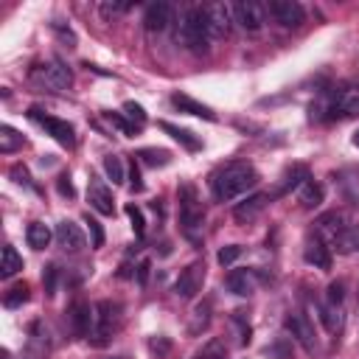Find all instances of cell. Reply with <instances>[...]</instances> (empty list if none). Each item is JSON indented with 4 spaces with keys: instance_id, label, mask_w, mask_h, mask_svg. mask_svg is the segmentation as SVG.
Masks as SVG:
<instances>
[{
    "instance_id": "cell-45",
    "label": "cell",
    "mask_w": 359,
    "mask_h": 359,
    "mask_svg": "<svg viewBox=\"0 0 359 359\" xmlns=\"http://www.w3.org/2000/svg\"><path fill=\"white\" fill-rule=\"evenodd\" d=\"M42 283H45V292L48 294H56V266H45Z\"/></svg>"
},
{
    "instance_id": "cell-29",
    "label": "cell",
    "mask_w": 359,
    "mask_h": 359,
    "mask_svg": "<svg viewBox=\"0 0 359 359\" xmlns=\"http://www.w3.org/2000/svg\"><path fill=\"white\" fill-rule=\"evenodd\" d=\"M22 143H25V137H22L14 126H8V123H3V126H0V151H3V154L17 151Z\"/></svg>"
},
{
    "instance_id": "cell-27",
    "label": "cell",
    "mask_w": 359,
    "mask_h": 359,
    "mask_svg": "<svg viewBox=\"0 0 359 359\" xmlns=\"http://www.w3.org/2000/svg\"><path fill=\"white\" fill-rule=\"evenodd\" d=\"M334 247H337V252H342V255L356 252V250H359V224H348V227L334 238Z\"/></svg>"
},
{
    "instance_id": "cell-11",
    "label": "cell",
    "mask_w": 359,
    "mask_h": 359,
    "mask_svg": "<svg viewBox=\"0 0 359 359\" xmlns=\"http://www.w3.org/2000/svg\"><path fill=\"white\" fill-rule=\"evenodd\" d=\"M202 280H205V264H188L182 272H180V278L174 280V294L177 297H182V300H191L199 289H202Z\"/></svg>"
},
{
    "instance_id": "cell-35",
    "label": "cell",
    "mask_w": 359,
    "mask_h": 359,
    "mask_svg": "<svg viewBox=\"0 0 359 359\" xmlns=\"http://www.w3.org/2000/svg\"><path fill=\"white\" fill-rule=\"evenodd\" d=\"M121 112L129 118V123H132L135 129H140V126L146 123V112H143V107H140V104H135V101H126V104L121 107Z\"/></svg>"
},
{
    "instance_id": "cell-51",
    "label": "cell",
    "mask_w": 359,
    "mask_h": 359,
    "mask_svg": "<svg viewBox=\"0 0 359 359\" xmlns=\"http://www.w3.org/2000/svg\"><path fill=\"white\" fill-rule=\"evenodd\" d=\"M356 300H359V292H356Z\"/></svg>"
},
{
    "instance_id": "cell-37",
    "label": "cell",
    "mask_w": 359,
    "mask_h": 359,
    "mask_svg": "<svg viewBox=\"0 0 359 359\" xmlns=\"http://www.w3.org/2000/svg\"><path fill=\"white\" fill-rule=\"evenodd\" d=\"M199 359H227V345H224L222 339H210V342L202 348Z\"/></svg>"
},
{
    "instance_id": "cell-19",
    "label": "cell",
    "mask_w": 359,
    "mask_h": 359,
    "mask_svg": "<svg viewBox=\"0 0 359 359\" xmlns=\"http://www.w3.org/2000/svg\"><path fill=\"white\" fill-rule=\"evenodd\" d=\"M348 224H345V216L339 213V210H331V213H323L320 219H317V238L320 241H328V244H334V238L345 230Z\"/></svg>"
},
{
    "instance_id": "cell-44",
    "label": "cell",
    "mask_w": 359,
    "mask_h": 359,
    "mask_svg": "<svg viewBox=\"0 0 359 359\" xmlns=\"http://www.w3.org/2000/svg\"><path fill=\"white\" fill-rule=\"evenodd\" d=\"M56 188H59V194H62V196H67V199H73V196H76V188H73V182H70V174H59Z\"/></svg>"
},
{
    "instance_id": "cell-20",
    "label": "cell",
    "mask_w": 359,
    "mask_h": 359,
    "mask_svg": "<svg viewBox=\"0 0 359 359\" xmlns=\"http://www.w3.org/2000/svg\"><path fill=\"white\" fill-rule=\"evenodd\" d=\"M224 283H227V289H230L233 294H238V297H250V294L255 292L258 278H255L252 269H233V272L227 275Z\"/></svg>"
},
{
    "instance_id": "cell-7",
    "label": "cell",
    "mask_w": 359,
    "mask_h": 359,
    "mask_svg": "<svg viewBox=\"0 0 359 359\" xmlns=\"http://www.w3.org/2000/svg\"><path fill=\"white\" fill-rule=\"evenodd\" d=\"M28 118L31 121H36L56 143H62V146H67V149H73L76 146V132H73V126L67 123V121H62V118H53V115H45L39 107H31L28 109Z\"/></svg>"
},
{
    "instance_id": "cell-9",
    "label": "cell",
    "mask_w": 359,
    "mask_h": 359,
    "mask_svg": "<svg viewBox=\"0 0 359 359\" xmlns=\"http://www.w3.org/2000/svg\"><path fill=\"white\" fill-rule=\"evenodd\" d=\"M233 20H236L244 31L255 34V31H261L264 22H266V6H261V3H255V0H238V3H233Z\"/></svg>"
},
{
    "instance_id": "cell-28",
    "label": "cell",
    "mask_w": 359,
    "mask_h": 359,
    "mask_svg": "<svg viewBox=\"0 0 359 359\" xmlns=\"http://www.w3.org/2000/svg\"><path fill=\"white\" fill-rule=\"evenodd\" d=\"M297 199H300V205H303V208H317V205L323 202V185H320V182H314V180L303 182V185H300V191H297Z\"/></svg>"
},
{
    "instance_id": "cell-5",
    "label": "cell",
    "mask_w": 359,
    "mask_h": 359,
    "mask_svg": "<svg viewBox=\"0 0 359 359\" xmlns=\"http://www.w3.org/2000/svg\"><path fill=\"white\" fill-rule=\"evenodd\" d=\"M31 79H34L39 87H48V90L59 93V90H67V87H70L73 73H70V67H67L62 59H48L45 65H36V67H34Z\"/></svg>"
},
{
    "instance_id": "cell-16",
    "label": "cell",
    "mask_w": 359,
    "mask_h": 359,
    "mask_svg": "<svg viewBox=\"0 0 359 359\" xmlns=\"http://www.w3.org/2000/svg\"><path fill=\"white\" fill-rule=\"evenodd\" d=\"M309 180H311V177H309V168L300 165V163H292V165L280 174V182H278V188L269 194V199H272V196H283V194H289V191H300V185L309 182Z\"/></svg>"
},
{
    "instance_id": "cell-46",
    "label": "cell",
    "mask_w": 359,
    "mask_h": 359,
    "mask_svg": "<svg viewBox=\"0 0 359 359\" xmlns=\"http://www.w3.org/2000/svg\"><path fill=\"white\" fill-rule=\"evenodd\" d=\"M149 269H151V261L143 258V261L137 264V283H140V286H146V280H149Z\"/></svg>"
},
{
    "instance_id": "cell-10",
    "label": "cell",
    "mask_w": 359,
    "mask_h": 359,
    "mask_svg": "<svg viewBox=\"0 0 359 359\" xmlns=\"http://www.w3.org/2000/svg\"><path fill=\"white\" fill-rule=\"evenodd\" d=\"M205 17H208V31L210 39H224L233 28V6L230 3H208L205 6Z\"/></svg>"
},
{
    "instance_id": "cell-31",
    "label": "cell",
    "mask_w": 359,
    "mask_h": 359,
    "mask_svg": "<svg viewBox=\"0 0 359 359\" xmlns=\"http://www.w3.org/2000/svg\"><path fill=\"white\" fill-rule=\"evenodd\" d=\"M104 171H107V177L112 180V185H121V182L126 180V168H123V160H121L118 154L104 157Z\"/></svg>"
},
{
    "instance_id": "cell-15",
    "label": "cell",
    "mask_w": 359,
    "mask_h": 359,
    "mask_svg": "<svg viewBox=\"0 0 359 359\" xmlns=\"http://www.w3.org/2000/svg\"><path fill=\"white\" fill-rule=\"evenodd\" d=\"M50 351V334L48 328L36 320L28 331V342H25V359H45Z\"/></svg>"
},
{
    "instance_id": "cell-48",
    "label": "cell",
    "mask_w": 359,
    "mask_h": 359,
    "mask_svg": "<svg viewBox=\"0 0 359 359\" xmlns=\"http://www.w3.org/2000/svg\"><path fill=\"white\" fill-rule=\"evenodd\" d=\"M149 348H151V353H160V356H163V353H168V348H171V345H168L165 339H151V342H149Z\"/></svg>"
},
{
    "instance_id": "cell-30",
    "label": "cell",
    "mask_w": 359,
    "mask_h": 359,
    "mask_svg": "<svg viewBox=\"0 0 359 359\" xmlns=\"http://www.w3.org/2000/svg\"><path fill=\"white\" fill-rule=\"evenodd\" d=\"M20 269H22L20 252H17L11 244H6V247H3V261H0V275H3V278H11V275H17Z\"/></svg>"
},
{
    "instance_id": "cell-13",
    "label": "cell",
    "mask_w": 359,
    "mask_h": 359,
    "mask_svg": "<svg viewBox=\"0 0 359 359\" xmlns=\"http://www.w3.org/2000/svg\"><path fill=\"white\" fill-rule=\"evenodd\" d=\"M67 320H70V331H73L76 337H90L93 320H95V309H90L84 300H76V303H70V309H67Z\"/></svg>"
},
{
    "instance_id": "cell-24",
    "label": "cell",
    "mask_w": 359,
    "mask_h": 359,
    "mask_svg": "<svg viewBox=\"0 0 359 359\" xmlns=\"http://www.w3.org/2000/svg\"><path fill=\"white\" fill-rule=\"evenodd\" d=\"M317 317H320V323L325 325L328 334H339V331H342V323H345V317H342V306L320 303V306H317Z\"/></svg>"
},
{
    "instance_id": "cell-1",
    "label": "cell",
    "mask_w": 359,
    "mask_h": 359,
    "mask_svg": "<svg viewBox=\"0 0 359 359\" xmlns=\"http://www.w3.org/2000/svg\"><path fill=\"white\" fill-rule=\"evenodd\" d=\"M255 185H258V171L250 163H241V160H233V163L222 165L210 177V191H213L216 202H230V199L247 194Z\"/></svg>"
},
{
    "instance_id": "cell-49",
    "label": "cell",
    "mask_w": 359,
    "mask_h": 359,
    "mask_svg": "<svg viewBox=\"0 0 359 359\" xmlns=\"http://www.w3.org/2000/svg\"><path fill=\"white\" fill-rule=\"evenodd\" d=\"M0 359H11V351L8 348H0Z\"/></svg>"
},
{
    "instance_id": "cell-25",
    "label": "cell",
    "mask_w": 359,
    "mask_h": 359,
    "mask_svg": "<svg viewBox=\"0 0 359 359\" xmlns=\"http://www.w3.org/2000/svg\"><path fill=\"white\" fill-rule=\"evenodd\" d=\"M160 129L163 132H168L180 146H185L188 151H199L202 149V140L194 135V132H188V129H182V126H174V123H168V121H160Z\"/></svg>"
},
{
    "instance_id": "cell-38",
    "label": "cell",
    "mask_w": 359,
    "mask_h": 359,
    "mask_svg": "<svg viewBox=\"0 0 359 359\" xmlns=\"http://www.w3.org/2000/svg\"><path fill=\"white\" fill-rule=\"evenodd\" d=\"M126 216H129V222H132V230H135V236L137 238H143V233H146V222H143V213H140V208L137 205H126Z\"/></svg>"
},
{
    "instance_id": "cell-23",
    "label": "cell",
    "mask_w": 359,
    "mask_h": 359,
    "mask_svg": "<svg viewBox=\"0 0 359 359\" xmlns=\"http://www.w3.org/2000/svg\"><path fill=\"white\" fill-rule=\"evenodd\" d=\"M303 258H306V264H311V266H317V269H331V250H328L325 241H320V238H311V241L306 244Z\"/></svg>"
},
{
    "instance_id": "cell-6",
    "label": "cell",
    "mask_w": 359,
    "mask_h": 359,
    "mask_svg": "<svg viewBox=\"0 0 359 359\" xmlns=\"http://www.w3.org/2000/svg\"><path fill=\"white\" fill-rule=\"evenodd\" d=\"M115 325H118V306L109 303V300H101V303L95 306V320H93V331H90L87 339H90L95 348H104V345L109 342Z\"/></svg>"
},
{
    "instance_id": "cell-33",
    "label": "cell",
    "mask_w": 359,
    "mask_h": 359,
    "mask_svg": "<svg viewBox=\"0 0 359 359\" xmlns=\"http://www.w3.org/2000/svg\"><path fill=\"white\" fill-rule=\"evenodd\" d=\"M25 300H28V283H14V286L6 292L3 306H6V309H17V306H22Z\"/></svg>"
},
{
    "instance_id": "cell-12",
    "label": "cell",
    "mask_w": 359,
    "mask_h": 359,
    "mask_svg": "<svg viewBox=\"0 0 359 359\" xmlns=\"http://www.w3.org/2000/svg\"><path fill=\"white\" fill-rule=\"evenodd\" d=\"M87 202H90V208H93L95 213H101V216H112V213H115L112 191H109L95 174H90V182H87Z\"/></svg>"
},
{
    "instance_id": "cell-41",
    "label": "cell",
    "mask_w": 359,
    "mask_h": 359,
    "mask_svg": "<svg viewBox=\"0 0 359 359\" xmlns=\"http://www.w3.org/2000/svg\"><path fill=\"white\" fill-rule=\"evenodd\" d=\"M107 121H109L115 129H121V135H135V126L129 123V118H126L123 112H107Z\"/></svg>"
},
{
    "instance_id": "cell-42",
    "label": "cell",
    "mask_w": 359,
    "mask_h": 359,
    "mask_svg": "<svg viewBox=\"0 0 359 359\" xmlns=\"http://www.w3.org/2000/svg\"><path fill=\"white\" fill-rule=\"evenodd\" d=\"M342 297H345V283H342V280H334V283H328V289H325V303L342 306Z\"/></svg>"
},
{
    "instance_id": "cell-4",
    "label": "cell",
    "mask_w": 359,
    "mask_h": 359,
    "mask_svg": "<svg viewBox=\"0 0 359 359\" xmlns=\"http://www.w3.org/2000/svg\"><path fill=\"white\" fill-rule=\"evenodd\" d=\"M177 42H182L191 50H208L210 42V31H208V17H205V6H188L180 17V28H177Z\"/></svg>"
},
{
    "instance_id": "cell-17",
    "label": "cell",
    "mask_w": 359,
    "mask_h": 359,
    "mask_svg": "<svg viewBox=\"0 0 359 359\" xmlns=\"http://www.w3.org/2000/svg\"><path fill=\"white\" fill-rule=\"evenodd\" d=\"M56 241H59L62 250H70V252H79V250L87 244L81 227H79L76 222H70V219H65V222L56 224Z\"/></svg>"
},
{
    "instance_id": "cell-36",
    "label": "cell",
    "mask_w": 359,
    "mask_h": 359,
    "mask_svg": "<svg viewBox=\"0 0 359 359\" xmlns=\"http://www.w3.org/2000/svg\"><path fill=\"white\" fill-rule=\"evenodd\" d=\"M98 11H101V17H104V20H112V17H121V14H126V11H129V3L104 0V3L98 6Z\"/></svg>"
},
{
    "instance_id": "cell-14",
    "label": "cell",
    "mask_w": 359,
    "mask_h": 359,
    "mask_svg": "<svg viewBox=\"0 0 359 359\" xmlns=\"http://www.w3.org/2000/svg\"><path fill=\"white\" fill-rule=\"evenodd\" d=\"M171 22H174V6H171V3L157 0V3L146 6V14H143L146 31H165Z\"/></svg>"
},
{
    "instance_id": "cell-43",
    "label": "cell",
    "mask_w": 359,
    "mask_h": 359,
    "mask_svg": "<svg viewBox=\"0 0 359 359\" xmlns=\"http://www.w3.org/2000/svg\"><path fill=\"white\" fill-rule=\"evenodd\" d=\"M8 174H11V180H14L17 185H25V188H34V182H31V174H28V168H25L22 163H14Z\"/></svg>"
},
{
    "instance_id": "cell-50",
    "label": "cell",
    "mask_w": 359,
    "mask_h": 359,
    "mask_svg": "<svg viewBox=\"0 0 359 359\" xmlns=\"http://www.w3.org/2000/svg\"><path fill=\"white\" fill-rule=\"evenodd\" d=\"M353 146H356V149H359V132H356V135H353Z\"/></svg>"
},
{
    "instance_id": "cell-34",
    "label": "cell",
    "mask_w": 359,
    "mask_h": 359,
    "mask_svg": "<svg viewBox=\"0 0 359 359\" xmlns=\"http://www.w3.org/2000/svg\"><path fill=\"white\" fill-rule=\"evenodd\" d=\"M208 323H210V303L205 300V303H199V306L194 309V320H191L188 331H191V334H199V331H202Z\"/></svg>"
},
{
    "instance_id": "cell-39",
    "label": "cell",
    "mask_w": 359,
    "mask_h": 359,
    "mask_svg": "<svg viewBox=\"0 0 359 359\" xmlns=\"http://www.w3.org/2000/svg\"><path fill=\"white\" fill-rule=\"evenodd\" d=\"M84 224H87V230H90V247H104V227L87 213L84 216Z\"/></svg>"
},
{
    "instance_id": "cell-32",
    "label": "cell",
    "mask_w": 359,
    "mask_h": 359,
    "mask_svg": "<svg viewBox=\"0 0 359 359\" xmlns=\"http://www.w3.org/2000/svg\"><path fill=\"white\" fill-rule=\"evenodd\" d=\"M137 157H140L146 165H151V168H157V165H168V163H171V154H168L165 149H140Z\"/></svg>"
},
{
    "instance_id": "cell-47",
    "label": "cell",
    "mask_w": 359,
    "mask_h": 359,
    "mask_svg": "<svg viewBox=\"0 0 359 359\" xmlns=\"http://www.w3.org/2000/svg\"><path fill=\"white\" fill-rule=\"evenodd\" d=\"M129 185H132V191H143V180H140V171H137L135 163H132V168H129Z\"/></svg>"
},
{
    "instance_id": "cell-22",
    "label": "cell",
    "mask_w": 359,
    "mask_h": 359,
    "mask_svg": "<svg viewBox=\"0 0 359 359\" xmlns=\"http://www.w3.org/2000/svg\"><path fill=\"white\" fill-rule=\"evenodd\" d=\"M266 202H269V194H252V196H247L244 202H238V205L233 208V216H236L238 222H252V219L264 210Z\"/></svg>"
},
{
    "instance_id": "cell-21",
    "label": "cell",
    "mask_w": 359,
    "mask_h": 359,
    "mask_svg": "<svg viewBox=\"0 0 359 359\" xmlns=\"http://www.w3.org/2000/svg\"><path fill=\"white\" fill-rule=\"evenodd\" d=\"M171 104L180 109V112H188V115H196V118H205V121H216V112L210 107H205L202 101L185 95V93H174L171 95Z\"/></svg>"
},
{
    "instance_id": "cell-26",
    "label": "cell",
    "mask_w": 359,
    "mask_h": 359,
    "mask_svg": "<svg viewBox=\"0 0 359 359\" xmlns=\"http://www.w3.org/2000/svg\"><path fill=\"white\" fill-rule=\"evenodd\" d=\"M50 227L48 224H42V222H31L28 227H25V241H28V247H34V250H45L48 244H50Z\"/></svg>"
},
{
    "instance_id": "cell-3",
    "label": "cell",
    "mask_w": 359,
    "mask_h": 359,
    "mask_svg": "<svg viewBox=\"0 0 359 359\" xmlns=\"http://www.w3.org/2000/svg\"><path fill=\"white\" fill-rule=\"evenodd\" d=\"M180 199V230L191 244H202V230H205V210L199 202V194L191 182H182L177 188Z\"/></svg>"
},
{
    "instance_id": "cell-40",
    "label": "cell",
    "mask_w": 359,
    "mask_h": 359,
    "mask_svg": "<svg viewBox=\"0 0 359 359\" xmlns=\"http://www.w3.org/2000/svg\"><path fill=\"white\" fill-rule=\"evenodd\" d=\"M244 250H241V244H227V247H222L219 250V255H216V261L222 264V266H230V264H236L238 261V255H241Z\"/></svg>"
},
{
    "instance_id": "cell-2",
    "label": "cell",
    "mask_w": 359,
    "mask_h": 359,
    "mask_svg": "<svg viewBox=\"0 0 359 359\" xmlns=\"http://www.w3.org/2000/svg\"><path fill=\"white\" fill-rule=\"evenodd\" d=\"M359 115V84H337L323 90L320 98L311 104V118L317 121H339Z\"/></svg>"
},
{
    "instance_id": "cell-18",
    "label": "cell",
    "mask_w": 359,
    "mask_h": 359,
    "mask_svg": "<svg viewBox=\"0 0 359 359\" xmlns=\"http://www.w3.org/2000/svg\"><path fill=\"white\" fill-rule=\"evenodd\" d=\"M286 328H289V334H292L309 353L314 351V328H311V323L306 320V314H300V311H297V314H289V317H286Z\"/></svg>"
},
{
    "instance_id": "cell-8",
    "label": "cell",
    "mask_w": 359,
    "mask_h": 359,
    "mask_svg": "<svg viewBox=\"0 0 359 359\" xmlns=\"http://www.w3.org/2000/svg\"><path fill=\"white\" fill-rule=\"evenodd\" d=\"M266 14L283 28H300L306 22V8L297 0H269Z\"/></svg>"
}]
</instances>
